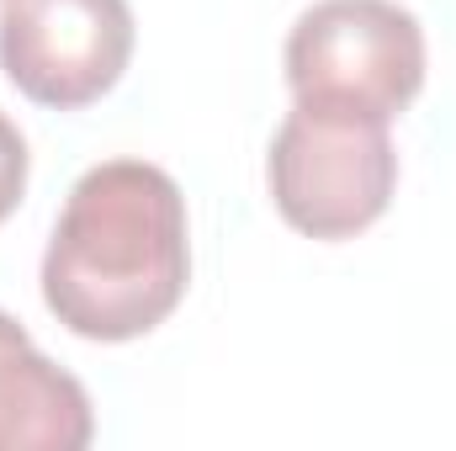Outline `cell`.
Masks as SVG:
<instances>
[{"label": "cell", "mask_w": 456, "mask_h": 451, "mask_svg": "<svg viewBox=\"0 0 456 451\" xmlns=\"http://www.w3.org/2000/svg\"><path fill=\"white\" fill-rule=\"evenodd\" d=\"M191 276L186 197L143 160L86 170L43 255L48 314L86 340H138L175 314Z\"/></svg>", "instance_id": "6da1fadb"}, {"label": "cell", "mask_w": 456, "mask_h": 451, "mask_svg": "<svg viewBox=\"0 0 456 451\" xmlns=\"http://www.w3.org/2000/svg\"><path fill=\"white\" fill-rule=\"evenodd\" d=\"M297 107L393 122L425 86V32L398 0H319L287 37Z\"/></svg>", "instance_id": "7a4b0ae2"}, {"label": "cell", "mask_w": 456, "mask_h": 451, "mask_svg": "<svg viewBox=\"0 0 456 451\" xmlns=\"http://www.w3.org/2000/svg\"><path fill=\"white\" fill-rule=\"evenodd\" d=\"M398 186L387 122L292 107L271 144V197L297 234L350 239L371 228Z\"/></svg>", "instance_id": "3957f363"}, {"label": "cell", "mask_w": 456, "mask_h": 451, "mask_svg": "<svg viewBox=\"0 0 456 451\" xmlns=\"http://www.w3.org/2000/svg\"><path fill=\"white\" fill-rule=\"evenodd\" d=\"M133 59L127 0H0V70L37 107H91Z\"/></svg>", "instance_id": "277c9868"}, {"label": "cell", "mask_w": 456, "mask_h": 451, "mask_svg": "<svg viewBox=\"0 0 456 451\" xmlns=\"http://www.w3.org/2000/svg\"><path fill=\"white\" fill-rule=\"evenodd\" d=\"M96 436L80 377L53 366L27 330L0 314V451H80Z\"/></svg>", "instance_id": "5b68a950"}, {"label": "cell", "mask_w": 456, "mask_h": 451, "mask_svg": "<svg viewBox=\"0 0 456 451\" xmlns=\"http://www.w3.org/2000/svg\"><path fill=\"white\" fill-rule=\"evenodd\" d=\"M27 192V138L16 133V122L0 112V224L16 213Z\"/></svg>", "instance_id": "8992f818"}]
</instances>
